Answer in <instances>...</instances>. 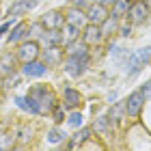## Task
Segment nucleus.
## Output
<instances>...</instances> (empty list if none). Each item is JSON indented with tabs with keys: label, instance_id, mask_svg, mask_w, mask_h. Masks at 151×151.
<instances>
[{
	"label": "nucleus",
	"instance_id": "obj_1",
	"mask_svg": "<svg viewBox=\"0 0 151 151\" xmlns=\"http://www.w3.org/2000/svg\"><path fill=\"white\" fill-rule=\"evenodd\" d=\"M28 99H30L32 108H35V114H50L54 108L58 106L56 93H54L47 84H35V86H30Z\"/></svg>",
	"mask_w": 151,
	"mask_h": 151
},
{
	"label": "nucleus",
	"instance_id": "obj_2",
	"mask_svg": "<svg viewBox=\"0 0 151 151\" xmlns=\"http://www.w3.org/2000/svg\"><path fill=\"white\" fill-rule=\"evenodd\" d=\"M151 58V47H142V50H136V52H127V67H125V73L127 76H134L138 73L145 63Z\"/></svg>",
	"mask_w": 151,
	"mask_h": 151
},
{
	"label": "nucleus",
	"instance_id": "obj_3",
	"mask_svg": "<svg viewBox=\"0 0 151 151\" xmlns=\"http://www.w3.org/2000/svg\"><path fill=\"white\" fill-rule=\"evenodd\" d=\"M39 52H41V47L37 43V39H28L24 43H19V47L15 50V56L19 63H30V60L39 58Z\"/></svg>",
	"mask_w": 151,
	"mask_h": 151
},
{
	"label": "nucleus",
	"instance_id": "obj_4",
	"mask_svg": "<svg viewBox=\"0 0 151 151\" xmlns=\"http://www.w3.org/2000/svg\"><path fill=\"white\" fill-rule=\"evenodd\" d=\"M145 99H147V91L145 88H138V91L129 93V97L125 99V114L127 116H138L142 106H145Z\"/></svg>",
	"mask_w": 151,
	"mask_h": 151
},
{
	"label": "nucleus",
	"instance_id": "obj_5",
	"mask_svg": "<svg viewBox=\"0 0 151 151\" xmlns=\"http://www.w3.org/2000/svg\"><path fill=\"white\" fill-rule=\"evenodd\" d=\"M88 67V60H82V58H76V56H67L65 63H63V69L67 76H71V78H78L86 71Z\"/></svg>",
	"mask_w": 151,
	"mask_h": 151
},
{
	"label": "nucleus",
	"instance_id": "obj_6",
	"mask_svg": "<svg viewBox=\"0 0 151 151\" xmlns=\"http://www.w3.org/2000/svg\"><path fill=\"white\" fill-rule=\"evenodd\" d=\"M84 13H86V19H88L91 24H101L108 15H110V13H108V6L99 4V2H95V0L86 6V11H84Z\"/></svg>",
	"mask_w": 151,
	"mask_h": 151
},
{
	"label": "nucleus",
	"instance_id": "obj_7",
	"mask_svg": "<svg viewBox=\"0 0 151 151\" xmlns=\"http://www.w3.org/2000/svg\"><path fill=\"white\" fill-rule=\"evenodd\" d=\"M82 41L91 47V45H99L101 43V39H104V35H101V30H99V24H91L88 22L84 28H82Z\"/></svg>",
	"mask_w": 151,
	"mask_h": 151
},
{
	"label": "nucleus",
	"instance_id": "obj_8",
	"mask_svg": "<svg viewBox=\"0 0 151 151\" xmlns=\"http://www.w3.org/2000/svg\"><path fill=\"white\" fill-rule=\"evenodd\" d=\"M41 24L45 30H60L65 24V13L60 11H47L45 15H41Z\"/></svg>",
	"mask_w": 151,
	"mask_h": 151
},
{
	"label": "nucleus",
	"instance_id": "obj_9",
	"mask_svg": "<svg viewBox=\"0 0 151 151\" xmlns=\"http://www.w3.org/2000/svg\"><path fill=\"white\" fill-rule=\"evenodd\" d=\"M41 60L47 67H56L60 60H63V45H47L43 52H41Z\"/></svg>",
	"mask_w": 151,
	"mask_h": 151
},
{
	"label": "nucleus",
	"instance_id": "obj_10",
	"mask_svg": "<svg viewBox=\"0 0 151 151\" xmlns=\"http://www.w3.org/2000/svg\"><path fill=\"white\" fill-rule=\"evenodd\" d=\"M147 4L142 2V0H136V2H132V6H129V11H127V19L132 24H142L147 19Z\"/></svg>",
	"mask_w": 151,
	"mask_h": 151
},
{
	"label": "nucleus",
	"instance_id": "obj_11",
	"mask_svg": "<svg viewBox=\"0 0 151 151\" xmlns=\"http://www.w3.org/2000/svg\"><path fill=\"white\" fill-rule=\"evenodd\" d=\"M67 56H76V58H82V60H88L91 58V52H88V45L84 41H71V43H67V50H65Z\"/></svg>",
	"mask_w": 151,
	"mask_h": 151
},
{
	"label": "nucleus",
	"instance_id": "obj_12",
	"mask_svg": "<svg viewBox=\"0 0 151 151\" xmlns=\"http://www.w3.org/2000/svg\"><path fill=\"white\" fill-rule=\"evenodd\" d=\"M65 22L78 26V28H84V26L88 24V19H86V13L82 9H78V6H69V9L65 11Z\"/></svg>",
	"mask_w": 151,
	"mask_h": 151
},
{
	"label": "nucleus",
	"instance_id": "obj_13",
	"mask_svg": "<svg viewBox=\"0 0 151 151\" xmlns=\"http://www.w3.org/2000/svg\"><path fill=\"white\" fill-rule=\"evenodd\" d=\"M47 71V65L43 63V60H30V63H24V67H22V73L24 76H28V78H41Z\"/></svg>",
	"mask_w": 151,
	"mask_h": 151
},
{
	"label": "nucleus",
	"instance_id": "obj_14",
	"mask_svg": "<svg viewBox=\"0 0 151 151\" xmlns=\"http://www.w3.org/2000/svg\"><path fill=\"white\" fill-rule=\"evenodd\" d=\"M80 101H82V97H80V93L76 91L73 86H65L63 88V106L65 108H78Z\"/></svg>",
	"mask_w": 151,
	"mask_h": 151
},
{
	"label": "nucleus",
	"instance_id": "obj_15",
	"mask_svg": "<svg viewBox=\"0 0 151 151\" xmlns=\"http://www.w3.org/2000/svg\"><path fill=\"white\" fill-rule=\"evenodd\" d=\"M15 65H17V56L15 54H4V56L0 58V76L6 78V76L15 73Z\"/></svg>",
	"mask_w": 151,
	"mask_h": 151
},
{
	"label": "nucleus",
	"instance_id": "obj_16",
	"mask_svg": "<svg viewBox=\"0 0 151 151\" xmlns=\"http://www.w3.org/2000/svg\"><path fill=\"white\" fill-rule=\"evenodd\" d=\"M82 35V28H78V26H73V24H63V28H60V39H63V45L67 43H71V41H76Z\"/></svg>",
	"mask_w": 151,
	"mask_h": 151
},
{
	"label": "nucleus",
	"instance_id": "obj_17",
	"mask_svg": "<svg viewBox=\"0 0 151 151\" xmlns=\"http://www.w3.org/2000/svg\"><path fill=\"white\" fill-rule=\"evenodd\" d=\"M119 24H121V17H114V15H108L104 22L99 24V30L104 37H110L114 32H119Z\"/></svg>",
	"mask_w": 151,
	"mask_h": 151
},
{
	"label": "nucleus",
	"instance_id": "obj_18",
	"mask_svg": "<svg viewBox=\"0 0 151 151\" xmlns=\"http://www.w3.org/2000/svg\"><path fill=\"white\" fill-rule=\"evenodd\" d=\"M91 134H93V127H80L78 132H76L73 136H71V140H69V149H76V147H80L82 142H86L88 138H91Z\"/></svg>",
	"mask_w": 151,
	"mask_h": 151
},
{
	"label": "nucleus",
	"instance_id": "obj_19",
	"mask_svg": "<svg viewBox=\"0 0 151 151\" xmlns=\"http://www.w3.org/2000/svg\"><path fill=\"white\" fill-rule=\"evenodd\" d=\"M112 119H110V114H101V116H97L95 119V123H93V132H97V134H108L110 132V127H112Z\"/></svg>",
	"mask_w": 151,
	"mask_h": 151
},
{
	"label": "nucleus",
	"instance_id": "obj_20",
	"mask_svg": "<svg viewBox=\"0 0 151 151\" xmlns=\"http://www.w3.org/2000/svg\"><path fill=\"white\" fill-rule=\"evenodd\" d=\"M129 6H132V0H114V2L110 4V15L123 17V15H127Z\"/></svg>",
	"mask_w": 151,
	"mask_h": 151
},
{
	"label": "nucleus",
	"instance_id": "obj_21",
	"mask_svg": "<svg viewBox=\"0 0 151 151\" xmlns=\"http://www.w3.org/2000/svg\"><path fill=\"white\" fill-rule=\"evenodd\" d=\"M35 4H37V0H19V2H15L9 9V15L15 17V15H19V13H24V11H30Z\"/></svg>",
	"mask_w": 151,
	"mask_h": 151
},
{
	"label": "nucleus",
	"instance_id": "obj_22",
	"mask_svg": "<svg viewBox=\"0 0 151 151\" xmlns=\"http://www.w3.org/2000/svg\"><path fill=\"white\" fill-rule=\"evenodd\" d=\"M24 37H28V26L24 22H19V24H15L13 32L9 35V43H17V41H22Z\"/></svg>",
	"mask_w": 151,
	"mask_h": 151
},
{
	"label": "nucleus",
	"instance_id": "obj_23",
	"mask_svg": "<svg viewBox=\"0 0 151 151\" xmlns=\"http://www.w3.org/2000/svg\"><path fill=\"white\" fill-rule=\"evenodd\" d=\"M41 39H43V43H45V45H63L60 30H45Z\"/></svg>",
	"mask_w": 151,
	"mask_h": 151
},
{
	"label": "nucleus",
	"instance_id": "obj_24",
	"mask_svg": "<svg viewBox=\"0 0 151 151\" xmlns=\"http://www.w3.org/2000/svg\"><path fill=\"white\" fill-rule=\"evenodd\" d=\"M125 101H123V104H114L112 108H110V119L114 121V123H119V121H123L125 119Z\"/></svg>",
	"mask_w": 151,
	"mask_h": 151
},
{
	"label": "nucleus",
	"instance_id": "obj_25",
	"mask_svg": "<svg viewBox=\"0 0 151 151\" xmlns=\"http://www.w3.org/2000/svg\"><path fill=\"white\" fill-rule=\"evenodd\" d=\"M65 138H67V134H65L58 125H54L50 132H47V140H50V142H63Z\"/></svg>",
	"mask_w": 151,
	"mask_h": 151
},
{
	"label": "nucleus",
	"instance_id": "obj_26",
	"mask_svg": "<svg viewBox=\"0 0 151 151\" xmlns=\"http://www.w3.org/2000/svg\"><path fill=\"white\" fill-rule=\"evenodd\" d=\"M15 104H17L19 108H22L24 112H30V114H35V108H32L30 99H28V95H24V97H22V95H17V97H15Z\"/></svg>",
	"mask_w": 151,
	"mask_h": 151
},
{
	"label": "nucleus",
	"instance_id": "obj_27",
	"mask_svg": "<svg viewBox=\"0 0 151 151\" xmlns=\"http://www.w3.org/2000/svg\"><path fill=\"white\" fill-rule=\"evenodd\" d=\"M43 32H45V28H43V24H41V22H35V24L28 26V37L30 39H41V37H43Z\"/></svg>",
	"mask_w": 151,
	"mask_h": 151
},
{
	"label": "nucleus",
	"instance_id": "obj_28",
	"mask_svg": "<svg viewBox=\"0 0 151 151\" xmlns=\"http://www.w3.org/2000/svg\"><path fill=\"white\" fill-rule=\"evenodd\" d=\"M50 114H52V119H54L56 125H58V123H63V121H65V106H56Z\"/></svg>",
	"mask_w": 151,
	"mask_h": 151
},
{
	"label": "nucleus",
	"instance_id": "obj_29",
	"mask_svg": "<svg viewBox=\"0 0 151 151\" xmlns=\"http://www.w3.org/2000/svg\"><path fill=\"white\" fill-rule=\"evenodd\" d=\"M65 121L69 123V125H73V127H80V125H82V114H80V112H71Z\"/></svg>",
	"mask_w": 151,
	"mask_h": 151
},
{
	"label": "nucleus",
	"instance_id": "obj_30",
	"mask_svg": "<svg viewBox=\"0 0 151 151\" xmlns=\"http://www.w3.org/2000/svg\"><path fill=\"white\" fill-rule=\"evenodd\" d=\"M9 147H13V136L0 134V149H9Z\"/></svg>",
	"mask_w": 151,
	"mask_h": 151
},
{
	"label": "nucleus",
	"instance_id": "obj_31",
	"mask_svg": "<svg viewBox=\"0 0 151 151\" xmlns=\"http://www.w3.org/2000/svg\"><path fill=\"white\" fill-rule=\"evenodd\" d=\"M132 22H129V19H127V22L125 24H119V35L121 37H129V32H132Z\"/></svg>",
	"mask_w": 151,
	"mask_h": 151
},
{
	"label": "nucleus",
	"instance_id": "obj_32",
	"mask_svg": "<svg viewBox=\"0 0 151 151\" xmlns=\"http://www.w3.org/2000/svg\"><path fill=\"white\" fill-rule=\"evenodd\" d=\"M93 0H73L71 2V6H78V9H82V11H86V6L91 4Z\"/></svg>",
	"mask_w": 151,
	"mask_h": 151
},
{
	"label": "nucleus",
	"instance_id": "obj_33",
	"mask_svg": "<svg viewBox=\"0 0 151 151\" xmlns=\"http://www.w3.org/2000/svg\"><path fill=\"white\" fill-rule=\"evenodd\" d=\"M30 132H32V129H30L28 125H26V127H22V129H19V140H28V138H30V136H28Z\"/></svg>",
	"mask_w": 151,
	"mask_h": 151
},
{
	"label": "nucleus",
	"instance_id": "obj_34",
	"mask_svg": "<svg viewBox=\"0 0 151 151\" xmlns=\"http://www.w3.org/2000/svg\"><path fill=\"white\" fill-rule=\"evenodd\" d=\"M9 28H11V22H6V24H2V26H0V37H2V35H4V32L9 30Z\"/></svg>",
	"mask_w": 151,
	"mask_h": 151
},
{
	"label": "nucleus",
	"instance_id": "obj_35",
	"mask_svg": "<svg viewBox=\"0 0 151 151\" xmlns=\"http://www.w3.org/2000/svg\"><path fill=\"white\" fill-rule=\"evenodd\" d=\"M95 2H99V4H104V6H110L114 0H95Z\"/></svg>",
	"mask_w": 151,
	"mask_h": 151
},
{
	"label": "nucleus",
	"instance_id": "obj_36",
	"mask_svg": "<svg viewBox=\"0 0 151 151\" xmlns=\"http://www.w3.org/2000/svg\"><path fill=\"white\" fill-rule=\"evenodd\" d=\"M142 2H145V4H147V9L151 11V0H142Z\"/></svg>",
	"mask_w": 151,
	"mask_h": 151
},
{
	"label": "nucleus",
	"instance_id": "obj_37",
	"mask_svg": "<svg viewBox=\"0 0 151 151\" xmlns=\"http://www.w3.org/2000/svg\"><path fill=\"white\" fill-rule=\"evenodd\" d=\"M0 88H2V84H0Z\"/></svg>",
	"mask_w": 151,
	"mask_h": 151
}]
</instances>
